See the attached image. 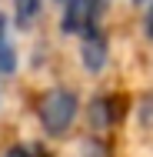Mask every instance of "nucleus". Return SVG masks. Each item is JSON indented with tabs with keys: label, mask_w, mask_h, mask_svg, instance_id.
I'll return each instance as SVG.
<instances>
[{
	"label": "nucleus",
	"mask_w": 153,
	"mask_h": 157,
	"mask_svg": "<svg viewBox=\"0 0 153 157\" xmlns=\"http://www.w3.org/2000/svg\"><path fill=\"white\" fill-rule=\"evenodd\" d=\"M3 157H47V154H40V151L30 147V144H13V147L3 151Z\"/></svg>",
	"instance_id": "7"
},
{
	"label": "nucleus",
	"mask_w": 153,
	"mask_h": 157,
	"mask_svg": "<svg viewBox=\"0 0 153 157\" xmlns=\"http://www.w3.org/2000/svg\"><path fill=\"white\" fill-rule=\"evenodd\" d=\"M13 67H17V57H13V47L7 40V27L0 20V74H10Z\"/></svg>",
	"instance_id": "5"
},
{
	"label": "nucleus",
	"mask_w": 153,
	"mask_h": 157,
	"mask_svg": "<svg viewBox=\"0 0 153 157\" xmlns=\"http://www.w3.org/2000/svg\"><path fill=\"white\" fill-rule=\"evenodd\" d=\"M93 20H97V0H67V13H63V30L67 33L93 30Z\"/></svg>",
	"instance_id": "2"
},
{
	"label": "nucleus",
	"mask_w": 153,
	"mask_h": 157,
	"mask_svg": "<svg viewBox=\"0 0 153 157\" xmlns=\"http://www.w3.org/2000/svg\"><path fill=\"white\" fill-rule=\"evenodd\" d=\"M77 94L73 90H47V94L40 97V104H37V117H40V127L50 134V137H63L73 121H77Z\"/></svg>",
	"instance_id": "1"
},
{
	"label": "nucleus",
	"mask_w": 153,
	"mask_h": 157,
	"mask_svg": "<svg viewBox=\"0 0 153 157\" xmlns=\"http://www.w3.org/2000/svg\"><path fill=\"white\" fill-rule=\"evenodd\" d=\"M123 104H126V100L117 97V94L97 97V100L90 104V124L100 127V130H103V127H113V124L123 117Z\"/></svg>",
	"instance_id": "3"
},
{
	"label": "nucleus",
	"mask_w": 153,
	"mask_h": 157,
	"mask_svg": "<svg viewBox=\"0 0 153 157\" xmlns=\"http://www.w3.org/2000/svg\"><path fill=\"white\" fill-rule=\"evenodd\" d=\"M13 10H17V24L27 27L37 17V10H40V0H13Z\"/></svg>",
	"instance_id": "6"
},
{
	"label": "nucleus",
	"mask_w": 153,
	"mask_h": 157,
	"mask_svg": "<svg viewBox=\"0 0 153 157\" xmlns=\"http://www.w3.org/2000/svg\"><path fill=\"white\" fill-rule=\"evenodd\" d=\"M80 54H83V67H87L90 74L103 70V63H107V37H103L100 30H87L83 33Z\"/></svg>",
	"instance_id": "4"
},
{
	"label": "nucleus",
	"mask_w": 153,
	"mask_h": 157,
	"mask_svg": "<svg viewBox=\"0 0 153 157\" xmlns=\"http://www.w3.org/2000/svg\"><path fill=\"white\" fill-rule=\"evenodd\" d=\"M143 30H147V37H153V3H150V10H147V20H143Z\"/></svg>",
	"instance_id": "8"
},
{
	"label": "nucleus",
	"mask_w": 153,
	"mask_h": 157,
	"mask_svg": "<svg viewBox=\"0 0 153 157\" xmlns=\"http://www.w3.org/2000/svg\"><path fill=\"white\" fill-rule=\"evenodd\" d=\"M140 3H147V0H140Z\"/></svg>",
	"instance_id": "9"
}]
</instances>
